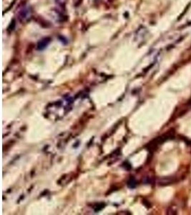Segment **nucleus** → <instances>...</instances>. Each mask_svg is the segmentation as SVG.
<instances>
[{
	"label": "nucleus",
	"instance_id": "obj_1",
	"mask_svg": "<svg viewBox=\"0 0 191 215\" xmlns=\"http://www.w3.org/2000/svg\"><path fill=\"white\" fill-rule=\"evenodd\" d=\"M49 38H44L42 40H40V42H38V44H37V48L39 50H43L48 45V44L49 43Z\"/></svg>",
	"mask_w": 191,
	"mask_h": 215
},
{
	"label": "nucleus",
	"instance_id": "obj_2",
	"mask_svg": "<svg viewBox=\"0 0 191 215\" xmlns=\"http://www.w3.org/2000/svg\"><path fill=\"white\" fill-rule=\"evenodd\" d=\"M128 185L130 188H135V186H136V182L133 178L130 179L128 182Z\"/></svg>",
	"mask_w": 191,
	"mask_h": 215
}]
</instances>
